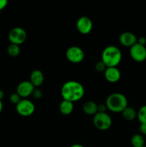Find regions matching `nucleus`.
<instances>
[{"mask_svg": "<svg viewBox=\"0 0 146 147\" xmlns=\"http://www.w3.org/2000/svg\"><path fill=\"white\" fill-rule=\"evenodd\" d=\"M119 41L122 45L130 48L132 46L137 43V38L135 34H134L133 33L130 32H125L120 35Z\"/></svg>", "mask_w": 146, "mask_h": 147, "instance_id": "obj_11", "label": "nucleus"}, {"mask_svg": "<svg viewBox=\"0 0 146 147\" xmlns=\"http://www.w3.org/2000/svg\"><path fill=\"white\" fill-rule=\"evenodd\" d=\"M21 98L20 97L19 95L17 93H13L10 95L9 96V100L11 103L14 105H17L21 100Z\"/></svg>", "mask_w": 146, "mask_h": 147, "instance_id": "obj_20", "label": "nucleus"}, {"mask_svg": "<svg viewBox=\"0 0 146 147\" xmlns=\"http://www.w3.org/2000/svg\"><path fill=\"white\" fill-rule=\"evenodd\" d=\"M94 67H95V70H97V72L101 73V72L105 71L106 68H107V66H106L105 65H104V63L101 60V61H99L96 63Z\"/></svg>", "mask_w": 146, "mask_h": 147, "instance_id": "obj_21", "label": "nucleus"}, {"mask_svg": "<svg viewBox=\"0 0 146 147\" xmlns=\"http://www.w3.org/2000/svg\"><path fill=\"white\" fill-rule=\"evenodd\" d=\"M59 109L62 114L64 115V116H68L72 113L73 109H74V105H73L72 102L63 100L60 103Z\"/></svg>", "mask_w": 146, "mask_h": 147, "instance_id": "obj_15", "label": "nucleus"}, {"mask_svg": "<svg viewBox=\"0 0 146 147\" xmlns=\"http://www.w3.org/2000/svg\"><path fill=\"white\" fill-rule=\"evenodd\" d=\"M82 110L89 116H94L97 113V104L94 101L88 100L85 102L82 106Z\"/></svg>", "mask_w": 146, "mask_h": 147, "instance_id": "obj_14", "label": "nucleus"}, {"mask_svg": "<svg viewBox=\"0 0 146 147\" xmlns=\"http://www.w3.org/2000/svg\"><path fill=\"white\" fill-rule=\"evenodd\" d=\"M122 116L126 121H132L135 120L137 118V111H136L134 108L127 106L122 112Z\"/></svg>", "mask_w": 146, "mask_h": 147, "instance_id": "obj_16", "label": "nucleus"}, {"mask_svg": "<svg viewBox=\"0 0 146 147\" xmlns=\"http://www.w3.org/2000/svg\"><path fill=\"white\" fill-rule=\"evenodd\" d=\"M137 42L138 43V44L141 45L145 46V45H146V39H145V37H139V38L137 39Z\"/></svg>", "mask_w": 146, "mask_h": 147, "instance_id": "obj_25", "label": "nucleus"}, {"mask_svg": "<svg viewBox=\"0 0 146 147\" xmlns=\"http://www.w3.org/2000/svg\"><path fill=\"white\" fill-rule=\"evenodd\" d=\"M16 111L19 115L24 117L31 116L35 111V106L30 100L23 98L19 103L16 105Z\"/></svg>", "mask_w": 146, "mask_h": 147, "instance_id": "obj_6", "label": "nucleus"}, {"mask_svg": "<svg viewBox=\"0 0 146 147\" xmlns=\"http://www.w3.org/2000/svg\"><path fill=\"white\" fill-rule=\"evenodd\" d=\"M113 123L112 118L107 113H97L93 117V124L100 131L110 129Z\"/></svg>", "mask_w": 146, "mask_h": 147, "instance_id": "obj_4", "label": "nucleus"}, {"mask_svg": "<svg viewBox=\"0 0 146 147\" xmlns=\"http://www.w3.org/2000/svg\"><path fill=\"white\" fill-rule=\"evenodd\" d=\"M2 109H3V103L1 100H0V113H1L2 111Z\"/></svg>", "mask_w": 146, "mask_h": 147, "instance_id": "obj_29", "label": "nucleus"}, {"mask_svg": "<svg viewBox=\"0 0 146 147\" xmlns=\"http://www.w3.org/2000/svg\"><path fill=\"white\" fill-rule=\"evenodd\" d=\"M76 27L79 32L82 34H87L92 30V22L88 17L82 16L77 20V23H76Z\"/></svg>", "mask_w": 146, "mask_h": 147, "instance_id": "obj_9", "label": "nucleus"}, {"mask_svg": "<svg viewBox=\"0 0 146 147\" xmlns=\"http://www.w3.org/2000/svg\"><path fill=\"white\" fill-rule=\"evenodd\" d=\"M7 53L12 57H17L20 53L19 46L14 44H10L7 47Z\"/></svg>", "mask_w": 146, "mask_h": 147, "instance_id": "obj_18", "label": "nucleus"}, {"mask_svg": "<svg viewBox=\"0 0 146 147\" xmlns=\"http://www.w3.org/2000/svg\"><path fill=\"white\" fill-rule=\"evenodd\" d=\"M44 76L42 72L40 70H34L30 75V80L31 84L34 87H39L44 83Z\"/></svg>", "mask_w": 146, "mask_h": 147, "instance_id": "obj_13", "label": "nucleus"}, {"mask_svg": "<svg viewBox=\"0 0 146 147\" xmlns=\"http://www.w3.org/2000/svg\"><path fill=\"white\" fill-rule=\"evenodd\" d=\"M34 89H35V87L31 84V82L24 80L18 85L17 88V93L19 95L21 98H26L32 94Z\"/></svg>", "mask_w": 146, "mask_h": 147, "instance_id": "obj_10", "label": "nucleus"}, {"mask_svg": "<svg viewBox=\"0 0 146 147\" xmlns=\"http://www.w3.org/2000/svg\"><path fill=\"white\" fill-rule=\"evenodd\" d=\"M127 99L120 93H113L107 98L105 105L107 109L113 113H122L127 107Z\"/></svg>", "mask_w": 146, "mask_h": 147, "instance_id": "obj_3", "label": "nucleus"}, {"mask_svg": "<svg viewBox=\"0 0 146 147\" xmlns=\"http://www.w3.org/2000/svg\"><path fill=\"white\" fill-rule=\"evenodd\" d=\"M130 55L133 60L142 63L146 60V47L138 43H135L130 48Z\"/></svg>", "mask_w": 146, "mask_h": 147, "instance_id": "obj_8", "label": "nucleus"}, {"mask_svg": "<svg viewBox=\"0 0 146 147\" xmlns=\"http://www.w3.org/2000/svg\"><path fill=\"white\" fill-rule=\"evenodd\" d=\"M104 76L107 82L115 83L120 80L121 78V73L117 67H107L105 71L104 72Z\"/></svg>", "mask_w": 146, "mask_h": 147, "instance_id": "obj_12", "label": "nucleus"}, {"mask_svg": "<svg viewBox=\"0 0 146 147\" xmlns=\"http://www.w3.org/2000/svg\"><path fill=\"white\" fill-rule=\"evenodd\" d=\"M142 147H146L145 146H142Z\"/></svg>", "mask_w": 146, "mask_h": 147, "instance_id": "obj_30", "label": "nucleus"}, {"mask_svg": "<svg viewBox=\"0 0 146 147\" xmlns=\"http://www.w3.org/2000/svg\"><path fill=\"white\" fill-rule=\"evenodd\" d=\"M140 131L143 135L146 136V123H140Z\"/></svg>", "mask_w": 146, "mask_h": 147, "instance_id": "obj_24", "label": "nucleus"}, {"mask_svg": "<svg viewBox=\"0 0 146 147\" xmlns=\"http://www.w3.org/2000/svg\"><path fill=\"white\" fill-rule=\"evenodd\" d=\"M70 147H84V146H82V145L80 144H74L72 145Z\"/></svg>", "mask_w": 146, "mask_h": 147, "instance_id": "obj_28", "label": "nucleus"}, {"mask_svg": "<svg viewBox=\"0 0 146 147\" xmlns=\"http://www.w3.org/2000/svg\"><path fill=\"white\" fill-rule=\"evenodd\" d=\"M8 1L7 0H0V11L4 9L6 7H7Z\"/></svg>", "mask_w": 146, "mask_h": 147, "instance_id": "obj_26", "label": "nucleus"}, {"mask_svg": "<svg viewBox=\"0 0 146 147\" xmlns=\"http://www.w3.org/2000/svg\"><path fill=\"white\" fill-rule=\"evenodd\" d=\"M107 106L105 104L97 105V113H106Z\"/></svg>", "mask_w": 146, "mask_h": 147, "instance_id": "obj_23", "label": "nucleus"}, {"mask_svg": "<svg viewBox=\"0 0 146 147\" xmlns=\"http://www.w3.org/2000/svg\"><path fill=\"white\" fill-rule=\"evenodd\" d=\"M4 97V92L1 89H0V100H2Z\"/></svg>", "mask_w": 146, "mask_h": 147, "instance_id": "obj_27", "label": "nucleus"}, {"mask_svg": "<svg viewBox=\"0 0 146 147\" xmlns=\"http://www.w3.org/2000/svg\"><path fill=\"white\" fill-rule=\"evenodd\" d=\"M9 40L11 44L17 45L19 46L26 41L27 37V34L25 30L19 27H14L10 30L9 33Z\"/></svg>", "mask_w": 146, "mask_h": 147, "instance_id": "obj_5", "label": "nucleus"}, {"mask_svg": "<svg viewBox=\"0 0 146 147\" xmlns=\"http://www.w3.org/2000/svg\"><path fill=\"white\" fill-rule=\"evenodd\" d=\"M61 95L63 100L72 103L78 101L82 98L84 95V86L75 80H69L62 86Z\"/></svg>", "mask_w": 146, "mask_h": 147, "instance_id": "obj_1", "label": "nucleus"}, {"mask_svg": "<svg viewBox=\"0 0 146 147\" xmlns=\"http://www.w3.org/2000/svg\"><path fill=\"white\" fill-rule=\"evenodd\" d=\"M130 142H131L132 146L133 147H142L145 146L144 137H143V135L139 134L133 135L132 136Z\"/></svg>", "mask_w": 146, "mask_h": 147, "instance_id": "obj_17", "label": "nucleus"}, {"mask_svg": "<svg viewBox=\"0 0 146 147\" xmlns=\"http://www.w3.org/2000/svg\"><path fill=\"white\" fill-rule=\"evenodd\" d=\"M122 60V53L120 49L115 45L106 47L102 53V61L107 67H117Z\"/></svg>", "mask_w": 146, "mask_h": 147, "instance_id": "obj_2", "label": "nucleus"}, {"mask_svg": "<svg viewBox=\"0 0 146 147\" xmlns=\"http://www.w3.org/2000/svg\"><path fill=\"white\" fill-rule=\"evenodd\" d=\"M31 96H32L35 99H40V98H42V97L43 93H42V92L41 90L35 88L34 90V91H33Z\"/></svg>", "mask_w": 146, "mask_h": 147, "instance_id": "obj_22", "label": "nucleus"}, {"mask_svg": "<svg viewBox=\"0 0 146 147\" xmlns=\"http://www.w3.org/2000/svg\"><path fill=\"white\" fill-rule=\"evenodd\" d=\"M67 60L72 63H80L84 58V53L80 47L71 46L67 50L65 53Z\"/></svg>", "mask_w": 146, "mask_h": 147, "instance_id": "obj_7", "label": "nucleus"}, {"mask_svg": "<svg viewBox=\"0 0 146 147\" xmlns=\"http://www.w3.org/2000/svg\"><path fill=\"white\" fill-rule=\"evenodd\" d=\"M137 118L140 123H146V105L141 106L137 112Z\"/></svg>", "mask_w": 146, "mask_h": 147, "instance_id": "obj_19", "label": "nucleus"}]
</instances>
